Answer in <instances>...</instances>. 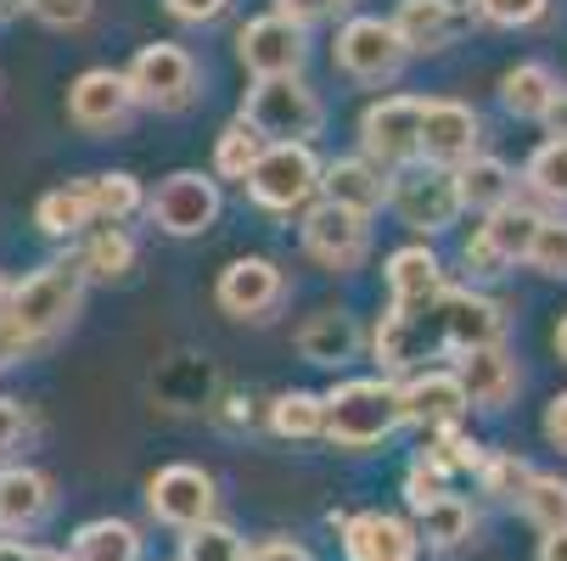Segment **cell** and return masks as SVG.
<instances>
[{
    "instance_id": "6da1fadb",
    "label": "cell",
    "mask_w": 567,
    "mask_h": 561,
    "mask_svg": "<svg viewBox=\"0 0 567 561\" xmlns=\"http://www.w3.org/2000/svg\"><path fill=\"white\" fill-rule=\"evenodd\" d=\"M85 303V270L79 259H51L34 276H23L7 303H0V365H12L34 349H45L56 332H68V320Z\"/></svg>"
},
{
    "instance_id": "7a4b0ae2",
    "label": "cell",
    "mask_w": 567,
    "mask_h": 561,
    "mask_svg": "<svg viewBox=\"0 0 567 561\" xmlns=\"http://www.w3.org/2000/svg\"><path fill=\"white\" fill-rule=\"evenodd\" d=\"M320 411H327L320 438H332L338 449H371V444H382L404 427L399 382H388V376H360V382L320 393Z\"/></svg>"
},
{
    "instance_id": "3957f363",
    "label": "cell",
    "mask_w": 567,
    "mask_h": 561,
    "mask_svg": "<svg viewBox=\"0 0 567 561\" xmlns=\"http://www.w3.org/2000/svg\"><path fill=\"white\" fill-rule=\"evenodd\" d=\"M241 186L265 214H303L320 197V157L309 141H265L259 164L248 169Z\"/></svg>"
},
{
    "instance_id": "277c9868",
    "label": "cell",
    "mask_w": 567,
    "mask_h": 561,
    "mask_svg": "<svg viewBox=\"0 0 567 561\" xmlns=\"http://www.w3.org/2000/svg\"><path fill=\"white\" fill-rule=\"evenodd\" d=\"M236 118H248L259 141H315L320 124H327V107L298 73H287V79H254Z\"/></svg>"
},
{
    "instance_id": "5b68a950",
    "label": "cell",
    "mask_w": 567,
    "mask_h": 561,
    "mask_svg": "<svg viewBox=\"0 0 567 561\" xmlns=\"http://www.w3.org/2000/svg\"><path fill=\"white\" fill-rule=\"evenodd\" d=\"M388 208L416 236H439L466 214L461 191H455V169H433V164H422V157L388 175Z\"/></svg>"
},
{
    "instance_id": "8992f818",
    "label": "cell",
    "mask_w": 567,
    "mask_h": 561,
    "mask_svg": "<svg viewBox=\"0 0 567 561\" xmlns=\"http://www.w3.org/2000/svg\"><path fill=\"white\" fill-rule=\"evenodd\" d=\"M130 79V96L135 107H157V113H181L197 102V85H203V73H197V56L175 40H157V45H141L135 62L124 67Z\"/></svg>"
},
{
    "instance_id": "52a82bcc",
    "label": "cell",
    "mask_w": 567,
    "mask_h": 561,
    "mask_svg": "<svg viewBox=\"0 0 567 561\" xmlns=\"http://www.w3.org/2000/svg\"><path fill=\"white\" fill-rule=\"evenodd\" d=\"M298 236H303V253H309L320 270H332V276L360 270L365 253H371V225H365V214H349V208H338V202H327V197H315V202L303 208Z\"/></svg>"
},
{
    "instance_id": "ba28073f",
    "label": "cell",
    "mask_w": 567,
    "mask_h": 561,
    "mask_svg": "<svg viewBox=\"0 0 567 561\" xmlns=\"http://www.w3.org/2000/svg\"><path fill=\"white\" fill-rule=\"evenodd\" d=\"M332 62L354 85H393L404 62H411V51H404V40L393 34L388 18H349L332 40Z\"/></svg>"
},
{
    "instance_id": "9c48e42d",
    "label": "cell",
    "mask_w": 567,
    "mask_h": 561,
    "mask_svg": "<svg viewBox=\"0 0 567 561\" xmlns=\"http://www.w3.org/2000/svg\"><path fill=\"white\" fill-rule=\"evenodd\" d=\"M360 157L377 169H404L422 157V96H382L360 113Z\"/></svg>"
},
{
    "instance_id": "30bf717a",
    "label": "cell",
    "mask_w": 567,
    "mask_h": 561,
    "mask_svg": "<svg viewBox=\"0 0 567 561\" xmlns=\"http://www.w3.org/2000/svg\"><path fill=\"white\" fill-rule=\"evenodd\" d=\"M219 208H225L219 180L214 175H197V169L169 175L164 186L146 197V214H152V225L164 230V236H203V230L219 225Z\"/></svg>"
},
{
    "instance_id": "8fae6325",
    "label": "cell",
    "mask_w": 567,
    "mask_h": 561,
    "mask_svg": "<svg viewBox=\"0 0 567 561\" xmlns=\"http://www.w3.org/2000/svg\"><path fill=\"white\" fill-rule=\"evenodd\" d=\"M236 56L254 79H287V73H303L309 34H303V23H292L281 12H265V18H248L236 29Z\"/></svg>"
},
{
    "instance_id": "7c38bea8",
    "label": "cell",
    "mask_w": 567,
    "mask_h": 561,
    "mask_svg": "<svg viewBox=\"0 0 567 561\" xmlns=\"http://www.w3.org/2000/svg\"><path fill=\"white\" fill-rule=\"evenodd\" d=\"M433 320H439V349H450V354L506 343V309L472 287H444L433 303Z\"/></svg>"
},
{
    "instance_id": "4fadbf2b",
    "label": "cell",
    "mask_w": 567,
    "mask_h": 561,
    "mask_svg": "<svg viewBox=\"0 0 567 561\" xmlns=\"http://www.w3.org/2000/svg\"><path fill=\"white\" fill-rule=\"evenodd\" d=\"M130 113H135V96L118 67H85L68 85V124L85 135H113L130 124Z\"/></svg>"
},
{
    "instance_id": "5bb4252c",
    "label": "cell",
    "mask_w": 567,
    "mask_h": 561,
    "mask_svg": "<svg viewBox=\"0 0 567 561\" xmlns=\"http://www.w3.org/2000/svg\"><path fill=\"white\" fill-rule=\"evenodd\" d=\"M477 146H483V118L466 102H450V96L422 102V164L461 169L466 157H477Z\"/></svg>"
},
{
    "instance_id": "9a60e30c",
    "label": "cell",
    "mask_w": 567,
    "mask_h": 561,
    "mask_svg": "<svg viewBox=\"0 0 567 561\" xmlns=\"http://www.w3.org/2000/svg\"><path fill=\"white\" fill-rule=\"evenodd\" d=\"M214 298H219V309L230 320H270L281 309V298H287V276H281V264L248 253V259H236V264L219 270Z\"/></svg>"
},
{
    "instance_id": "2e32d148",
    "label": "cell",
    "mask_w": 567,
    "mask_h": 561,
    "mask_svg": "<svg viewBox=\"0 0 567 561\" xmlns=\"http://www.w3.org/2000/svg\"><path fill=\"white\" fill-rule=\"evenodd\" d=\"M146 506H152L157 522H169V528H197V522L214 517V477L203 466L175 460V466H164L146 484Z\"/></svg>"
},
{
    "instance_id": "e0dca14e",
    "label": "cell",
    "mask_w": 567,
    "mask_h": 561,
    "mask_svg": "<svg viewBox=\"0 0 567 561\" xmlns=\"http://www.w3.org/2000/svg\"><path fill=\"white\" fill-rule=\"evenodd\" d=\"M455 382L472 411H506L523 376H517V360L506 354V343H489V349L455 354Z\"/></svg>"
},
{
    "instance_id": "ac0fdd59",
    "label": "cell",
    "mask_w": 567,
    "mask_h": 561,
    "mask_svg": "<svg viewBox=\"0 0 567 561\" xmlns=\"http://www.w3.org/2000/svg\"><path fill=\"white\" fill-rule=\"evenodd\" d=\"M338 533H343V555H349V561H416V555H422L416 528L399 522V517H388V511H360V517H349Z\"/></svg>"
},
{
    "instance_id": "d6986e66",
    "label": "cell",
    "mask_w": 567,
    "mask_h": 561,
    "mask_svg": "<svg viewBox=\"0 0 567 561\" xmlns=\"http://www.w3.org/2000/svg\"><path fill=\"white\" fill-rule=\"evenodd\" d=\"M399 405H404V422L422 427V433H439V427H455L472 405L455 382V371H422L411 382H399Z\"/></svg>"
},
{
    "instance_id": "ffe728a7",
    "label": "cell",
    "mask_w": 567,
    "mask_h": 561,
    "mask_svg": "<svg viewBox=\"0 0 567 561\" xmlns=\"http://www.w3.org/2000/svg\"><path fill=\"white\" fill-rule=\"evenodd\" d=\"M56 506V489H51V477L34 471V466H7L0 471V533H34Z\"/></svg>"
},
{
    "instance_id": "44dd1931",
    "label": "cell",
    "mask_w": 567,
    "mask_h": 561,
    "mask_svg": "<svg viewBox=\"0 0 567 561\" xmlns=\"http://www.w3.org/2000/svg\"><path fill=\"white\" fill-rule=\"evenodd\" d=\"M439 292H444V259L433 253V248H399L393 259H388V303L393 309H411V314H422V309H433L439 303Z\"/></svg>"
},
{
    "instance_id": "7402d4cb",
    "label": "cell",
    "mask_w": 567,
    "mask_h": 561,
    "mask_svg": "<svg viewBox=\"0 0 567 561\" xmlns=\"http://www.w3.org/2000/svg\"><path fill=\"white\" fill-rule=\"evenodd\" d=\"M427 320H433V309H422V314H411V309H382V320H377V332H371V349H377V365L382 371H411L427 349H439V332H427Z\"/></svg>"
},
{
    "instance_id": "603a6c76",
    "label": "cell",
    "mask_w": 567,
    "mask_h": 561,
    "mask_svg": "<svg viewBox=\"0 0 567 561\" xmlns=\"http://www.w3.org/2000/svg\"><path fill=\"white\" fill-rule=\"evenodd\" d=\"M320 197L371 219L388 202V169H377L371 157H338V164H320Z\"/></svg>"
},
{
    "instance_id": "cb8c5ba5",
    "label": "cell",
    "mask_w": 567,
    "mask_h": 561,
    "mask_svg": "<svg viewBox=\"0 0 567 561\" xmlns=\"http://www.w3.org/2000/svg\"><path fill=\"white\" fill-rule=\"evenodd\" d=\"M360 326H354V314L349 309H315L303 326H298V354L309 365H349L360 354Z\"/></svg>"
},
{
    "instance_id": "d4e9b609",
    "label": "cell",
    "mask_w": 567,
    "mask_h": 561,
    "mask_svg": "<svg viewBox=\"0 0 567 561\" xmlns=\"http://www.w3.org/2000/svg\"><path fill=\"white\" fill-rule=\"evenodd\" d=\"M388 23H393V34L404 40V51H411V56L444 51L455 40V29H461V18L450 7H439V0H399V12Z\"/></svg>"
},
{
    "instance_id": "484cf974",
    "label": "cell",
    "mask_w": 567,
    "mask_h": 561,
    "mask_svg": "<svg viewBox=\"0 0 567 561\" xmlns=\"http://www.w3.org/2000/svg\"><path fill=\"white\" fill-rule=\"evenodd\" d=\"M455 191H461V208H472V214H495V208H506L512 197H517V175H512V164H501V157H466V164L455 169Z\"/></svg>"
},
{
    "instance_id": "4316f807",
    "label": "cell",
    "mask_w": 567,
    "mask_h": 561,
    "mask_svg": "<svg viewBox=\"0 0 567 561\" xmlns=\"http://www.w3.org/2000/svg\"><path fill=\"white\" fill-rule=\"evenodd\" d=\"M73 259L85 270V281H118L135 270V236L124 225H96V230H85Z\"/></svg>"
},
{
    "instance_id": "83f0119b",
    "label": "cell",
    "mask_w": 567,
    "mask_h": 561,
    "mask_svg": "<svg viewBox=\"0 0 567 561\" xmlns=\"http://www.w3.org/2000/svg\"><path fill=\"white\" fill-rule=\"evenodd\" d=\"M483 236H489V248L501 253V264L512 270V264H528V248H534V230H539V214L528 208V202H506V208H495V214H483V225H477Z\"/></svg>"
},
{
    "instance_id": "f1b7e54d",
    "label": "cell",
    "mask_w": 567,
    "mask_h": 561,
    "mask_svg": "<svg viewBox=\"0 0 567 561\" xmlns=\"http://www.w3.org/2000/svg\"><path fill=\"white\" fill-rule=\"evenodd\" d=\"M79 191H85V202H91V219H96V225H124V219H135V214L146 208L141 180H135V175H124V169L79 180Z\"/></svg>"
},
{
    "instance_id": "f546056e",
    "label": "cell",
    "mask_w": 567,
    "mask_h": 561,
    "mask_svg": "<svg viewBox=\"0 0 567 561\" xmlns=\"http://www.w3.org/2000/svg\"><path fill=\"white\" fill-rule=\"evenodd\" d=\"M550 96H556V73L545 62H517L501 73V107L512 118H545Z\"/></svg>"
},
{
    "instance_id": "4dcf8cb0",
    "label": "cell",
    "mask_w": 567,
    "mask_h": 561,
    "mask_svg": "<svg viewBox=\"0 0 567 561\" xmlns=\"http://www.w3.org/2000/svg\"><path fill=\"white\" fill-rule=\"evenodd\" d=\"M68 555L73 561H135L141 555V533L130 522H118V517H96V522H85L73 533Z\"/></svg>"
},
{
    "instance_id": "1f68e13d",
    "label": "cell",
    "mask_w": 567,
    "mask_h": 561,
    "mask_svg": "<svg viewBox=\"0 0 567 561\" xmlns=\"http://www.w3.org/2000/svg\"><path fill=\"white\" fill-rule=\"evenodd\" d=\"M416 539H427L433 550H461L472 533H477V511L461 500V495H439L427 511H416Z\"/></svg>"
},
{
    "instance_id": "d6a6232c",
    "label": "cell",
    "mask_w": 567,
    "mask_h": 561,
    "mask_svg": "<svg viewBox=\"0 0 567 561\" xmlns=\"http://www.w3.org/2000/svg\"><path fill=\"white\" fill-rule=\"evenodd\" d=\"M34 225L51 236V242H73V236H85L96 219H91V202L79 186H56L34 202Z\"/></svg>"
},
{
    "instance_id": "836d02e7",
    "label": "cell",
    "mask_w": 567,
    "mask_h": 561,
    "mask_svg": "<svg viewBox=\"0 0 567 561\" xmlns=\"http://www.w3.org/2000/svg\"><path fill=\"white\" fill-rule=\"evenodd\" d=\"M265 141L248 129V118H230L214 141V180H248V169L259 164Z\"/></svg>"
},
{
    "instance_id": "e575fe53",
    "label": "cell",
    "mask_w": 567,
    "mask_h": 561,
    "mask_svg": "<svg viewBox=\"0 0 567 561\" xmlns=\"http://www.w3.org/2000/svg\"><path fill=\"white\" fill-rule=\"evenodd\" d=\"M523 186H528L539 202L567 208V141H545V146H534L528 169H523Z\"/></svg>"
},
{
    "instance_id": "d590c367",
    "label": "cell",
    "mask_w": 567,
    "mask_h": 561,
    "mask_svg": "<svg viewBox=\"0 0 567 561\" xmlns=\"http://www.w3.org/2000/svg\"><path fill=\"white\" fill-rule=\"evenodd\" d=\"M517 506H523V517H528L539 533L567 528V477H545V471H534L528 484H523V495H517Z\"/></svg>"
},
{
    "instance_id": "8d00e7d4",
    "label": "cell",
    "mask_w": 567,
    "mask_h": 561,
    "mask_svg": "<svg viewBox=\"0 0 567 561\" xmlns=\"http://www.w3.org/2000/svg\"><path fill=\"white\" fill-rule=\"evenodd\" d=\"M320 422H327V411H320V393H281L270 405V433L276 438H320Z\"/></svg>"
},
{
    "instance_id": "74e56055",
    "label": "cell",
    "mask_w": 567,
    "mask_h": 561,
    "mask_svg": "<svg viewBox=\"0 0 567 561\" xmlns=\"http://www.w3.org/2000/svg\"><path fill=\"white\" fill-rule=\"evenodd\" d=\"M248 550H241V539H236V528H225V522H197V528H186V539H181V561H241Z\"/></svg>"
},
{
    "instance_id": "f35d334b",
    "label": "cell",
    "mask_w": 567,
    "mask_h": 561,
    "mask_svg": "<svg viewBox=\"0 0 567 561\" xmlns=\"http://www.w3.org/2000/svg\"><path fill=\"white\" fill-rule=\"evenodd\" d=\"M528 270H539L550 281H567V219L561 214H539L534 248H528Z\"/></svg>"
},
{
    "instance_id": "ab89813d",
    "label": "cell",
    "mask_w": 567,
    "mask_h": 561,
    "mask_svg": "<svg viewBox=\"0 0 567 561\" xmlns=\"http://www.w3.org/2000/svg\"><path fill=\"white\" fill-rule=\"evenodd\" d=\"M427 460H433L444 477H450V471H477V466H483V444H477V438H466V433H461V422H455V427H439V433H433Z\"/></svg>"
},
{
    "instance_id": "60d3db41",
    "label": "cell",
    "mask_w": 567,
    "mask_h": 561,
    "mask_svg": "<svg viewBox=\"0 0 567 561\" xmlns=\"http://www.w3.org/2000/svg\"><path fill=\"white\" fill-rule=\"evenodd\" d=\"M477 477H483V495L517 500V495H523V484L534 477V466H528V460H517V455H483Z\"/></svg>"
},
{
    "instance_id": "b9f144b4",
    "label": "cell",
    "mask_w": 567,
    "mask_h": 561,
    "mask_svg": "<svg viewBox=\"0 0 567 561\" xmlns=\"http://www.w3.org/2000/svg\"><path fill=\"white\" fill-rule=\"evenodd\" d=\"M550 12V0H477V18L495 29H534Z\"/></svg>"
},
{
    "instance_id": "7bdbcfd3",
    "label": "cell",
    "mask_w": 567,
    "mask_h": 561,
    "mask_svg": "<svg viewBox=\"0 0 567 561\" xmlns=\"http://www.w3.org/2000/svg\"><path fill=\"white\" fill-rule=\"evenodd\" d=\"M439 495H450V489H444V471L422 455L411 471H404V500H411V511H427Z\"/></svg>"
},
{
    "instance_id": "ee69618b",
    "label": "cell",
    "mask_w": 567,
    "mask_h": 561,
    "mask_svg": "<svg viewBox=\"0 0 567 561\" xmlns=\"http://www.w3.org/2000/svg\"><path fill=\"white\" fill-rule=\"evenodd\" d=\"M29 12H34L45 29H79V23H91L96 0H29Z\"/></svg>"
},
{
    "instance_id": "f6af8a7d",
    "label": "cell",
    "mask_w": 567,
    "mask_h": 561,
    "mask_svg": "<svg viewBox=\"0 0 567 561\" xmlns=\"http://www.w3.org/2000/svg\"><path fill=\"white\" fill-rule=\"evenodd\" d=\"M164 7H169V18H175V23L203 29V23H219V18L230 12V0H164Z\"/></svg>"
},
{
    "instance_id": "bcb514c9",
    "label": "cell",
    "mask_w": 567,
    "mask_h": 561,
    "mask_svg": "<svg viewBox=\"0 0 567 561\" xmlns=\"http://www.w3.org/2000/svg\"><path fill=\"white\" fill-rule=\"evenodd\" d=\"M461 259H466V270H472V276H506L501 253L489 248V236H483V230H472V236H466V248H461Z\"/></svg>"
},
{
    "instance_id": "7dc6e473",
    "label": "cell",
    "mask_w": 567,
    "mask_h": 561,
    "mask_svg": "<svg viewBox=\"0 0 567 561\" xmlns=\"http://www.w3.org/2000/svg\"><path fill=\"white\" fill-rule=\"evenodd\" d=\"M343 7H349V0H276V12L292 18V23H303V29L320 23V18H338Z\"/></svg>"
},
{
    "instance_id": "c3c4849f",
    "label": "cell",
    "mask_w": 567,
    "mask_h": 561,
    "mask_svg": "<svg viewBox=\"0 0 567 561\" xmlns=\"http://www.w3.org/2000/svg\"><path fill=\"white\" fill-rule=\"evenodd\" d=\"M29 433V416H23V405L18 398H0V455L7 449H18V438Z\"/></svg>"
},
{
    "instance_id": "681fc988",
    "label": "cell",
    "mask_w": 567,
    "mask_h": 561,
    "mask_svg": "<svg viewBox=\"0 0 567 561\" xmlns=\"http://www.w3.org/2000/svg\"><path fill=\"white\" fill-rule=\"evenodd\" d=\"M241 561H315L303 544H292V539H265V544H254Z\"/></svg>"
},
{
    "instance_id": "f907efd6",
    "label": "cell",
    "mask_w": 567,
    "mask_h": 561,
    "mask_svg": "<svg viewBox=\"0 0 567 561\" xmlns=\"http://www.w3.org/2000/svg\"><path fill=\"white\" fill-rule=\"evenodd\" d=\"M545 438L556 449H567V393H556L550 405H545Z\"/></svg>"
},
{
    "instance_id": "816d5d0a",
    "label": "cell",
    "mask_w": 567,
    "mask_h": 561,
    "mask_svg": "<svg viewBox=\"0 0 567 561\" xmlns=\"http://www.w3.org/2000/svg\"><path fill=\"white\" fill-rule=\"evenodd\" d=\"M539 124L550 129V141H567V85H556V96H550V107H545Z\"/></svg>"
},
{
    "instance_id": "f5cc1de1",
    "label": "cell",
    "mask_w": 567,
    "mask_h": 561,
    "mask_svg": "<svg viewBox=\"0 0 567 561\" xmlns=\"http://www.w3.org/2000/svg\"><path fill=\"white\" fill-rule=\"evenodd\" d=\"M0 561H51V550L23 544V539H0Z\"/></svg>"
},
{
    "instance_id": "db71d44e",
    "label": "cell",
    "mask_w": 567,
    "mask_h": 561,
    "mask_svg": "<svg viewBox=\"0 0 567 561\" xmlns=\"http://www.w3.org/2000/svg\"><path fill=\"white\" fill-rule=\"evenodd\" d=\"M539 561H567V528H550L539 539Z\"/></svg>"
},
{
    "instance_id": "11a10c76",
    "label": "cell",
    "mask_w": 567,
    "mask_h": 561,
    "mask_svg": "<svg viewBox=\"0 0 567 561\" xmlns=\"http://www.w3.org/2000/svg\"><path fill=\"white\" fill-rule=\"evenodd\" d=\"M18 12H29V0H0V23H12Z\"/></svg>"
},
{
    "instance_id": "9f6ffc18",
    "label": "cell",
    "mask_w": 567,
    "mask_h": 561,
    "mask_svg": "<svg viewBox=\"0 0 567 561\" xmlns=\"http://www.w3.org/2000/svg\"><path fill=\"white\" fill-rule=\"evenodd\" d=\"M439 7H450L455 18H472V12H477V0H439Z\"/></svg>"
},
{
    "instance_id": "6f0895ef",
    "label": "cell",
    "mask_w": 567,
    "mask_h": 561,
    "mask_svg": "<svg viewBox=\"0 0 567 561\" xmlns=\"http://www.w3.org/2000/svg\"><path fill=\"white\" fill-rule=\"evenodd\" d=\"M556 354L567 360V314H561V326H556Z\"/></svg>"
},
{
    "instance_id": "680465c9",
    "label": "cell",
    "mask_w": 567,
    "mask_h": 561,
    "mask_svg": "<svg viewBox=\"0 0 567 561\" xmlns=\"http://www.w3.org/2000/svg\"><path fill=\"white\" fill-rule=\"evenodd\" d=\"M7 292H12V281H7V276H0V303H7Z\"/></svg>"
},
{
    "instance_id": "91938a15",
    "label": "cell",
    "mask_w": 567,
    "mask_h": 561,
    "mask_svg": "<svg viewBox=\"0 0 567 561\" xmlns=\"http://www.w3.org/2000/svg\"><path fill=\"white\" fill-rule=\"evenodd\" d=\"M51 561H73V555H51Z\"/></svg>"
}]
</instances>
